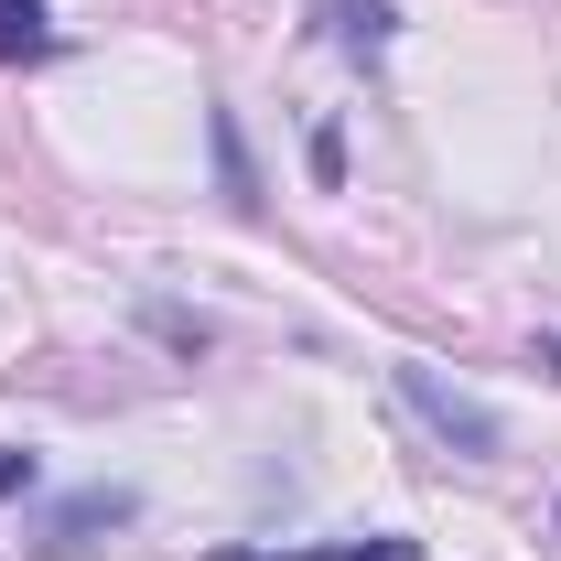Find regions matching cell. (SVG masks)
Listing matches in <instances>:
<instances>
[{
    "label": "cell",
    "mask_w": 561,
    "mask_h": 561,
    "mask_svg": "<svg viewBox=\"0 0 561 561\" xmlns=\"http://www.w3.org/2000/svg\"><path fill=\"white\" fill-rule=\"evenodd\" d=\"M130 518H140L130 486H76V496H55V507H33V518H22V551L66 561V551H98V540H108V529H130Z\"/></svg>",
    "instance_id": "1"
},
{
    "label": "cell",
    "mask_w": 561,
    "mask_h": 561,
    "mask_svg": "<svg viewBox=\"0 0 561 561\" xmlns=\"http://www.w3.org/2000/svg\"><path fill=\"white\" fill-rule=\"evenodd\" d=\"M400 400H411V411L432 421V432H443L454 454H476V465H486V454H496V411H486V400H476V389H454L443 367H400Z\"/></svg>",
    "instance_id": "2"
},
{
    "label": "cell",
    "mask_w": 561,
    "mask_h": 561,
    "mask_svg": "<svg viewBox=\"0 0 561 561\" xmlns=\"http://www.w3.org/2000/svg\"><path fill=\"white\" fill-rule=\"evenodd\" d=\"M389 33H400L389 0H324V44H346V55H389Z\"/></svg>",
    "instance_id": "4"
},
{
    "label": "cell",
    "mask_w": 561,
    "mask_h": 561,
    "mask_svg": "<svg viewBox=\"0 0 561 561\" xmlns=\"http://www.w3.org/2000/svg\"><path fill=\"white\" fill-rule=\"evenodd\" d=\"M540 367H551V378H561V335H551V346H540Z\"/></svg>",
    "instance_id": "8"
},
{
    "label": "cell",
    "mask_w": 561,
    "mask_h": 561,
    "mask_svg": "<svg viewBox=\"0 0 561 561\" xmlns=\"http://www.w3.org/2000/svg\"><path fill=\"white\" fill-rule=\"evenodd\" d=\"M216 561H421V540L367 529V540H313V551H216Z\"/></svg>",
    "instance_id": "3"
},
{
    "label": "cell",
    "mask_w": 561,
    "mask_h": 561,
    "mask_svg": "<svg viewBox=\"0 0 561 561\" xmlns=\"http://www.w3.org/2000/svg\"><path fill=\"white\" fill-rule=\"evenodd\" d=\"M33 476H44V465H33V454H11V443H0V507H11V496H33Z\"/></svg>",
    "instance_id": "7"
},
{
    "label": "cell",
    "mask_w": 561,
    "mask_h": 561,
    "mask_svg": "<svg viewBox=\"0 0 561 561\" xmlns=\"http://www.w3.org/2000/svg\"><path fill=\"white\" fill-rule=\"evenodd\" d=\"M206 140H216V173H227V206H260V173H249V140H238V119H227V108L206 119Z\"/></svg>",
    "instance_id": "5"
},
{
    "label": "cell",
    "mask_w": 561,
    "mask_h": 561,
    "mask_svg": "<svg viewBox=\"0 0 561 561\" xmlns=\"http://www.w3.org/2000/svg\"><path fill=\"white\" fill-rule=\"evenodd\" d=\"M44 0H0V55H44Z\"/></svg>",
    "instance_id": "6"
}]
</instances>
